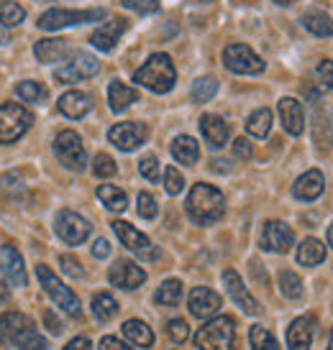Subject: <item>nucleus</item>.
Instances as JSON below:
<instances>
[{"label": "nucleus", "instance_id": "obj_52", "mask_svg": "<svg viewBox=\"0 0 333 350\" xmlns=\"http://www.w3.org/2000/svg\"><path fill=\"white\" fill-rule=\"evenodd\" d=\"M64 350H92V342H90L88 338H75V340L67 342Z\"/></svg>", "mask_w": 333, "mask_h": 350}, {"label": "nucleus", "instance_id": "obj_58", "mask_svg": "<svg viewBox=\"0 0 333 350\" xmlns=\"http://www.w3.org/2000/svg\"><path fill=\"white\" fill-rule=\"evenodd\" d=\"M275 3H280V5H287V3H293V0H275Z\"/></svg>", "mask_w": 333, "mask_h": 350}, {"label": "nucleus", "instance_id": "obj_25", "mask_svg": "<svg viewBox=\"0 0 333 350\" xmlns=\"http://www.w3.org/2000/svg\"><path fill=\"white\" fill-rule=\"evenodd\" d=\"M34 54L44 64L62 62L69 54V39H39L36 46H34Z\"/></svg>", "mask_w": 333, "mask_h": 350}, {"label": "nucleus", "instance_id": "obj_5", "mask_svg": "<svg viewBox=\"0 0 333 350\" xmlns=\"http://www.w3.org/2000/svg\"><path fill=\"white\" fill-rule=\"evenodd\" d=\"M100 18H106V10L103 8H88V10L51 8L36 21V26L41 31H59V29H67V26H79V23H90V21H100Z\"/></svg>", "mask_w": 333, "mask_h": 350}, {"label": "nucleus", "instance_id": "obj_7", "mask_svg": "<svg viewBox=\"0 0 333 350\" xmlns=\"http://www.w3.org/2000/svg\"><path fill=\"white\" fill-rule=\"evenodd\" d=\"M100 72V62L88 51H75L72 57L54 69V79L59 85H69V82H82V79L95 77Z\"/></svg>", "mask_w": 333, "mask_h": 350}, {"label": "nucleus", "instance_id": "obj_14", "mask_svg": "<svg viewBox=\"0 0 333 350\" xmlns=\"http://www.w3.org/2000/svg\"><path fill=\"white\" fill-rule=\"evenodd\" d=\"M108 279H110V284H113V286L131 292V289H138L141 284L147 282V271H144L141 266H136L134 261L121 258V261H116L113 266H110Z\"/></svg>", "mask_w": 333, "mask_h": 350}, {"label": "nucleus", "instance_id": "obj_38", "mask_svg": "<svg viewBox=\"0 0 333 350\" xmlns=\"http://www.w3.org/2000/svg\"><path fill=\"white\" fill-rule=\"evenodd\" d=\"M249 340H251V350H280V342L275 340V335L267 330V327H262V325L251 327Z\"/></svg>", "mask_w": 333, "mask_h": 350}, {"label": "nucleus", "instance_id": "obj_51", "mask_svg": "<svg viewBox=\"0 0 333 350\" xmlns=\"http://www.w3.org/2000/svg\"><path fill=\"white\" fill-rule=\"evenodd\" d=\"M44 322H47V330H49L51 335H59V332L64 330V327H62V322L57 320V314H54V312H44Z\"/></svg>", "mask_w": 333, "mask_h": 350}, {"label": "nucleus", "instance_id": "obj_35", "mask_svg": "<svg viewBox=\"0 0 333 350\" xmlns=\"http://www.w3.org/2000/svg\"><path fill=\"white\" fill-rule=\"evenodd\" d=\"M180 299H182V282H177V279H166L154 294V301L162 307H175Z\"/></svg>", "mask_w": 333, "mask_h": 350}, {"label": "nucleus", "instance_id": "obj_42", "mask_svg": "<svg viewBox=\"0 0 333 350\" xmlns=\"http://www.w3.org/2000/svg\"><path fill=\"white\" fill-rule=\"evenodd\" d=\"M164 189H166V195H180L182 189H185V176L177 172L175 166H166V172H164Z\"/></svg>", "mask_w": 333, "mask_h": 350}, {"label": "nucleus", "instance_id": "obj_39", "mask_svg": "<svg viewBox=\"0 0 333 350\" xmlns=\"http://www.w3.org/2000/svg\"><path fill=\"white\" fill-rule=\"evenodd\" d=\"M26 18V10L16 0H0V23L3 26H18Z\"/></svg>", "mask_w": 333, "mask_h": 350}, {"label": "nucleus", "instance_id": "obj_22", "mask_svg": "<svg viewBox=\"0 0 333 350\" xmlns=\"http://www.w3.org/2000/svg\"><path fill=\"white\" fill-rule=\"evenodd\" d=\"M200 131H203V138L208 141L210 148H221L231 136V128L221 116H213V113H206L200 118Z\"/></svg>", "mask_w": 333, "mask_h": 350}, {"label": "nucleus", "instance_id": "obj_20", "mask_svg": "<svg viewBox=\"0 0 333 350\" xmlns=\"http://www.w3.org/2000/svg\"><path fill=\"white\" fill-rule=\"evenodd\" d=\"M128 29L126 18H113V21H106L103 26H100L92 36H90V41H92V46L100 51H113V46L118 44V39L123 36V31Z\"/></svg>", "mask_w": 333, "mask_h": 350}, {"label": "nucleus", "instance_id": "obj_48", "mask_svg": "<svg viewBox=\"0 0 333 350\" xmlns=\"http://www.w3.org/2000/svg\"><path fill=\"white\" fill-rule=\"evenodd\" d=\"M251 154H254V148H251V144H249V138H236V141H234V156H236V159L249 161V159H251Z\"/></svg>", "mask_w": 333, "mask_h": 350}, {"label": "nucleus", "instance_id": "obj_29", "mask_svg": "<svg viewBox=\"0 0 333 350\" xmlns=\"http://www.w3.org/2000/svg\"><path fill=\"white\" fill-rule=\"evenodd\" d=\"M325 258V245L318 238H305L297 248V263L300 266H318Z\"/></svg>", "mask_w": 333, "mask_h": 350}, {"label": "nucleus", "instance_id": "obj_46", "mask_svg": "<svg viewBox=\"0 0 333 350\" xmlns=\"http://www.w3.org/2000/svg\"><path fill=\"white\" fill-rule=\"evenodd\" d=\"M59 263H62V271L67 273V276H72V279H79V276H82V266H79V261L75 256L64 253V256H59Z\"/></svg>", "mask_w": 333, "mask_h": 350}, {"label": "nucleus", "instance_id": "obj_28", "mask_svg": "<svg viewBox=\"0 0 333 350\" xmlns=\"http://www.w3.org/2000/svg\"><path fill=\"white\" fill-rule=\"evenodd\" d=\"M123 335L128 338V342H134L138 348H151L154 345V332L147 322L141 320H126L123 322Z\"/></svg>", "mask_w": 333, "mask_h": 350}, {"label": "nucleus", "instance_id": "obj_47", "mask_svg": "<svg viewBox=\"0 0 333 350\" xmlns=\"http://www.w3.org/2000/svg\"><path fill=\"white\" fill-rule=\"evenodd\" d=\"M315 75H318V82L323 88H333V62L331 59H323L318 67H315Z\"/></svg>", "mask_w": 333, "mask_h": 350}, {"label": "nucleus", "instance_id": "obj_43", "mask_svg": "<svg viewBox=\"0 0 333 350\" xmlns=\"http://www.w3.org/2000/svg\"><path fill=\"white\" fill-rule=\"evenodd\" d=\"M138 172H141V176L149 179V182H159V159L151 154L144 156V159L138 161Z\"/></svg>", "mask_w": 333, "mask_h": 350}, {"label": "nucleus", "instance_id": "obj_26", "mask_svg": "<svg viewBox=\"0 0 333 350\" xmlns=\"http://www.w3.org/2000/svg\"><path fill=\"white\" fill-rule=\"evenodd\" d=\"M138 100V92L134 88H128L123 85L121 79H113L108 88V103H110V110L113 113H123L131 103H136Z\"/></svg>", "mask_w": 333, "mask_h": 350}, {"label": "nucleus", "instance_id": "obj_53", "mask_svg": "<svg viewBox=\"0 0 333 350\" xmlns=\"http://www.w3.org/2000/svg\"><path fill=\"white\" fill-rule=\"evenodd\" d=\"M8 301H10V286L0 282V307H5Z\"/></svg>", "mask_w": 333, "mask_h": 350}, {"label": "nucleus", "instance_id": "obj_21", "mask_svg": "<svg viewBox=\"0 0 333 350\" xmlns=\"http://www.w3.org/2000/svg\"><path fill=\"white\" fill-rule=\"evenodd\" d=\"M323 187H325V179H323V172H318V169H310V172H305L293 187V195L297 200H303V202H313L318 197L323 195Z\"/></svg>", "mask_w": 333, "mask_h": 350}, {"label": "nucleus", "instance_id": "obj_18", "mask_svg": "<svg viewBox=\"0 0 333 350\" xmlns=\"http://www.w3.org/2000/svg\"><path fill=\"white\" fill-rule=\"evenodd\" d=\"M221 304H223L221 294H216L208 286H195L190 292V299H187V307H190V312L195 314L197 320H210L213 314H218Z\"/></svg>", "mask_w": 333, "mask_h": 350}, {"label": "nucleus", "instance_id": "obj_34", "mask_svg": "<svg viewBox=\"0 0 333 350\" xmlns=\"http://www.w3.org/2000/svg\"><path fill=\"white\" fill-rule=\"evenodd\" d=\"M16 95L21 100H26V103H47L49 90L44 88L41 82H36V79H23V82L16 85Z\"/></svg>", "mask_w": 333, "mask_h": 350}, {"label": "nucleus", "instance_id": "obj_32", "mask_svg": "<svg viewBox=\"0 0 333 350\" xmlns=\"http://www.w3.org/2000/svg\"><path fill=\"white\" fill-rule=\"evenodd\" d=\"M246 131L254 138L269 136V131H272V110H267V107L254 110V113L249 116V120H246Z\"/></svg>", "mask_w": 333, "mask_h": 350}, {"label": "nucleus", "instance_id": "obj_12", "mask_svg": "<svg viewBox=\"0 0 333 350\" xmlns=\"http://www.w3.org/2000/svg\"><path fill=\"white\" fill-rule=\"evenodd\" d=\"M54 230H57L59 238L69 245H79L90 238V223L82 217V215L72 213V210H62V213H57Z\"/></svg>", "mask_w": 333, "mask_h": 350}, {"label": "nucleus", "instance_id": "obj_54", "mask_svg": "<svg viewBox=\"0 0 333 350\" xmlns=\"http://www.w3.org/2000/svg\"><path fill=\"white\" fill-rule=\"evenodd\" d=\"M231 166H228V161H223V159H218V161H213V172H228Z\"/></svg>", "mask_w": 333, "mask_h": 350}, {"label": "nucleus", "instance_id": "obj_11", "mask_svg": "<svg viewBox=\"0 0 333 350\" xmlns=\"http://www.w3.org/2000/svg\"><path fill=\"white\" fill-rule=\"evenodd\" d=\"M113 230H116L118 241L126 245L131 253H136L138 258H144V261H157L159 258L157 245L151 243L141 230H136L131 223H126V220H116V223H113Z\"/></svg>", "mask_w": 333, "mask_h": 350}, {"label": "nucleus", "instance_id": "obj_4", "mask_svg": "<svg viewBox=\"0 0 333 350\" xmlns=\"http://www.w3.org/2000/svg\"><path fill=\"white\" fill-rule=\"evenodd\" d=\"M200 350H236V325L231 317H216L206 322L195 335Z\"/></svg>", "mask_w": 333, "mask_h": 350}, {"label": "nucleus", "instance_id": "obj_45", "mask_svg": "<svg viewBox=\"0 0 333 350\" xmlns=\"http://www.w3.org/2000/svg\"><path fill=\"white\" fill-rule=\"evenodd\" d=\"M123 5H126L128 10H136V13H141V16H149V13H157L159 10V0H121Z\"/></svg>", "mask_w": 333, "mask_h": 350}, {"label": "nucleus", "instance_id": "obj_49", "mask_svg": "<svg viewBox=\"0 0 333 350\" xmlns=\"http://www.w3.org/2000/svg\"><path fill=\"white\" fill-rule=\"evenodd\" d=\"M100 350H134V348H128L123 340H118V338L108 335V338H103V340H100Z\"/></svg>", "mask_w": 333, "mask_h": 350}, {"label": "nucleus", "instance_id": "obj_55", "mask_svg": "<svg viewBox=\"0 0 333 350\" xmlns=\"http://www.w3.org/2000/svg\"><path fill=\"white\" fill-rule=\"evenodd\" d=\"M8 41H10V36L3 29H0V46H3V44H8Z\"/></svg>", "mask_w": 333, "mask_h": 350}, {"label": "nucleus", "instance_id": "obj_41", "mask_svg": "<svg viewBox=\"0 0 333 350\" xmlns=\"http://www.w3.org/2000/svg\"><path fill=\"white\" fill-rule=\"evenodd\" d=\"M136 210H138V215H141L144 220H154V217H157V213H159V204H157V200H154V197L149 195V192H138Z\"/></svg>", "mask_w": 333, "mask_h": 350}, {"label": "nucleus", "instance_id": "obj_9", "mask_svg": "<svg viewBox=\"0 0 333 350\" xmlns=\"http://www.w3.org/2000/svg\"><path fill=\"white\" fill-rule=\"evenodd\" d=\"M54 154L72 172H82L88 166V154H85V146H82V138L75 131L57 133V138H54Z\"/></svg>", "mask_w": 333, "mask_h": 350}, {"label": "nucleus", "instance_id": "obj_24", "mask_svg": "<svg viewBox=\"0 0 333 350\" xmlns=\"http://www.w3.org/2000/svg\"><path fill=\"white\" fill-rule=\"evenodd\" d=\"M90 107H92V100H90V95L79 92V90H69V92H64V95L59 98V113H62V116H67V118H72V120L85 118L90 113Z\"/></svg>", "mask_w": 333, "mask_h": 350}, {"label": "nucleus", "instance_id": "obj_8", "mask_svg": "<svg viewBox=\"0 0 333 350\" xmlns=\"http://www.w3.org/2000/svg\"><path fill=\"white\" fill-rule=\"evenodd\" d=\"M36 276H39L44 292L49 294L51 301H54L57 307H62V310L67 312V314H72V317H79V314H82L79 299L72 294V289H69V286H64V284L59 282L57 276L49 271V266H36Z\"/></svg>", "mask_w": 333, "mask_h": 350}, {"label": "nucleus", "instance_id": "obj_37", "mask_svg": "<svg viewBox=\"0 0 333 350\" xmlns=\"http://www.w3.org/2000/svg\"><path fill=\"white\" fill-rule=\"evenodd\" d=\"M216 92H218V79L206 75V77H197L195 82H193V92H190V95H193L195 103H208Z\"/></svg>", "mask_w": 333, "mask_h": 350}, {"label": "nucleus", "instance_id": "obj_6", "mask_svg": "<svg viewBox=\"0 0 333 350\" xmlns=\"http://www.w3.org/2000/svg\"><path fill=\"white\" fill-rule=\"evenodd\" d=\"M34 123L31 110H26L18 103H5L0 105V144H13L18 141Z\"/></svg>", "mask_w": 333, "mask_h": 350}, {"label": "nucleus", "instance_id": "obj_3", "mask_svg": "<svg viewBox=\"0 0 333 350\" xmlns=\"http://www.w3.org/2000/svg\"><path fill=\"white\" fill-rule=\"evenodd\" d=\"M134 82L144 85V88H149L151 92H157V95L169 92L177 82V72H175L172 59L166 57V54H151V57L147 59V64L141 69H136Z\"/></svg>", "mask_w": 333, "mask_h": 350}, {"label": "nucleus", "instance_id": "obj_10", "mask_svg": "<svg viewBox=\"0 0 333 350\" xmlns=\"http://www.w3.org/2000/svg\"><path fill=\"white\" fill-rule=\"evenodd\" d=\"M223 64L236 75H262L264 72V59L246 44H228L223 49Z\"/></svg>", "mask_w": 333, "mask_h": 350}, {"label": "nucleus", "instance_id": "obj_31", "mask_svg": "<svg viewBox=\"0 0 333 350\" xmlns=\"http://www.w3.org/2000/svg\"><path fill=\"white\" fill-rule=\"evenodd\" d=\"M98 200L106 207H108L110 213H123L128 207V197L123 189H118V187L113 185H100L98 187Z\"/></svg>", "mask_w": 333, "mask_h": 350}, {"label": "nucleus", "instance_id": "obj_56", "mask_svg": "<svg viewBox=\"0 0 333 350\" xmlns=\"http://www.w3.org/2000/svg\"><path fill=\"white\" fill-rule=\"evenodd\" d=\"M328 243H331V248H333V223H331V228H328Z\"/></svg>", "mask_w": 333, "mask_h": 350}, {"label": "nucleus", "instance_id": "obj_40", "mask_svg": "<svg viewBox=\"0 0 333 350\" xmlns=\"http://www.w3.org/2000/svg\"><path fill=\"white\" fill-rule=\"evenodd\" d=\"M116 172H118V166L108 154H98L95 159H92V174L100 176V179L116 176Z\"/></svg>", "mask_w": 333, "mask_h": 350}, {"label": "nucleus", "instance_id": "obj_1", "mask_svg": "<svg viewBox=\"0 0 333 350\" xmlns=\"http://www.w3.org/2000/svg\"><path fill=\"white\" fill-rule=\"evenodd\" d=\"M225 213V200L221 189L210 185H195L187 195V215L197 225H213L218 223Z\"/></svg>", "mask_w": 333, "mask_h": 350}, {"label": "nucleus", "instance_id": "obj_2", "mask_svg": "<svg viewBox=\"0 0 333 350\" xmlns=\"http://www.w3.org/2000/svg\"><path fill=\"white\" fill-rule=\"evenodd\" d=\"M0 342L18 345L21 350H47V340L41 338L34 322L23 312L10 310L0 317Z\"/></svg>", "mask_w": 333, "mask_h": 350}, {"label": "nucleus", "instance_id": "obj_44", "mask_svg": "<svg viewBox=\"0 0 333 350\" xmlns=\"http://www.w3.org/2000/svg\"><path fill=\"white\" fill-rule=\"evenodd\" d=\"M166 332H169V338H172L177 345H182V342L190 338V327H187V322L180 320V317L169 320V325H166Z\"/></svg>", "mask_w": 333, "mask_h": 350}, {"label": "nucleus", "instance_id": "obj_33", "mask_svg": "<svg viewBox=\"0 0 333 350\" xmlns=\"http://www.w3.org/2000/svg\"><path fill=\"white\" fill-rule=\"evenodd\" d=\"M118 312V301L110 297L108 292H98L92 297V314H95V320L98 322H108L116 317Z\"/></svg>", "mask_w": 333, "mask_h": 350}, {"label": "nucleus", "instance_id": "obj_27", "mask_svg": "<svg viewBox=\"0 0 333 350\" xmlns=\"http://www.w3.org/2000/svg\"><path fill=\"white\" fill-rule=\"evenodd\" d=\"M172 156H175L180 164L185 166H195L197 156H200V146L193 136H177L172 141Z\"/></svg>", "mask_w": 333, "mask_h": 350}, {"label": "nucleus", "instance_id": "obj_19", "mask_svg": "<svg viewBox=\"0 0 333 350\" xmlns=\"http://www.w3.org/2000/svg\"><path fill=\"white\" fill-rule=\"evenodd\" d=\"M315 335V317L305 314L293 320V325L287 327V348L290 350H310Z\"/></svg>", "mask_w": 333, "mask_h": 350}, {"label": "nucleus", "instance_id": "obj_50", "mask_svg": "<svg viewBox=\"0 0 333 350\" xmlns=\"http://www.w3.org/2000/svg\"><path fill=\"white\" fill-rule=\"evenodd\" d=\"M92 256H95V258H108L110 256V243L106 238H98V241L92 243Z\"/></svg>", "mask_w": 333, "mask_h": 350}, {"label": "nucleus", "instance_id": "obj_57", "mask_svg": "<svg viewBox=\"0 0 333 350\" xmlns=\"http://www.w3.org/2000/svg\"><path fill=\"white\" fill-rule=\"evenodd\" d=\"M328 350H333V332L328 335Z\"/></svg>", "mask_w": 333, "mask_h": 350}, {"label": "nucleus", "instance_id": "obj_17", "mask_svg": "<svg viewBox=\"0 0 333 350\" xmlns=\"http://www.w3.org/2000/svg\"><path fill=\"white\" fill-rule=\"evenodd\" d=\"M0 271L5 276V284H8V286H26V282H29L23 258H21V253L10 243L0 248Z\"/></svg>", "mask_w": 333, "mask_h": 350}, {"label": "nucleus", "instance_id": "obj_16", "mask_svg": "<svg viewBox=\"0 0 333 350\" xmlns=\"http://www.w3.org/2000/svg\"><path fill=\"white\" fill-rule=\"evenodd\" d=\"M223 286H225V292H228V297H231L246 314H259V312H262L259 301L249 294V289L244 286V279H241L234 269H225L223 271Z\"/></svg>", "mask_w": 333, "mask_h": 350}, {"label": "nucleus", "instance_id": "obj_13", "mask_svg": "<svg viewBox=\"0 0 333 350\" xmlns=\"http://www.w3.org/2000/svg\"><path fill=\"white\" fill-rule=\"evenodd\" d=\"M295 243V233L293 228L282 220H267L264 228H262V235H259V245L262 251L269 253H287Z\"/></svg>", "mask_w": 333, "mask_h": 350}, {"label": "nucleus", "instance_id": "obj_15", "mask_svg": "<svg viewBox=\"0 0 333 350\" xmlns=\"http://www.w3.org/2000/svg\"><path fill=\"white\" fill-rule=\"evenodd\" d=\"M108 141L121 151H134L147 141V126L134 123V120L131 123H116L108 131Z\"/></svg>", "mask_w": 333, "mask_h": 350}, {"label": "nucleus", "instance_id": "obj_30", "mask_svg": "<svg viewBox=\"0 0 333 350\" xmlns=\"http://www.w3.org/2000/svg\"><path fill=\"white\" fill-rule=\"evenodd\" d=\"M303 26L313 36H333V21L323 10H308L303 16Z\"/></svg>", "mask_w": 333, "mask_h": 350}, {"label": "nucleus", "instance_id": "obj_59", "mask_svg": "<svg viewBox=\"0 0 333 350\" xmlns=\"http://www.w3.org/2000/svg\"><path fill=\"white\" fill-rule=\"evenodd\" d=\"M39 3H49V0H39Z\"/></svg>", "mask_w": 333, "mask_h": 350}, {"label": "nucleus", "instance_id": "obj_36", "mask_svg": "<svg viewBox=\"0 0 333 350\" xmlns=\"http://www.w3.org/2000/svg\"><path fill=\"white\" fill-rule=\"evenodd\" d=\"M277 282H280V292H282V297H287V299H297V297L303 294V282H300V276H297L295 271H290V269H282L280 276H277Z\"/></svg>", "mask_w": 333, "mask_h": 350}, {"label": "nucleus", "instance_id": "obj_23", "mask_svg": "<svg viewBox=\"0 0 333 350\" xmlns=\"http://www.w3.org/2000/svg\"><path fill=\"white\" fill-rule=\"evenodd\" d=\"M280 118H282V126L290 136H300L305 131V110L295 98L280 100Z\"/></svg>", "mask_w": 333, "mask_h": 350}]
</instances>
